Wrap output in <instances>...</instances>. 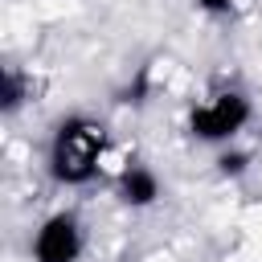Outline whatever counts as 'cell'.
Instances as JSON below:
<instances>
[{
	"label": "cell",
	"instance_id": "1",
	"mask_svg": "<svg viewBox=\"0 0 262 262\" xmlns=\"http://www.w3.org/2000/svg\"><path fill=\"white\" fill-rule=\"evenodd\" d=\"M106 127L94 115H66L53 135H49V151H45V168L57 184L66 188H82L98 176L102 156H106Z\"/></svg>",
	"mask_w": 262,
	"mask_h": 262
},
{
	"label": "cell",
	"instance_id": "2",
	"mask_svg": "<svg viewBox=\"0 0 262 262\" xmlns=\"http://www.w3.org/2000/svg\"><path fill=\"white\" fill-rule=\"evenodd\" d=\"M254 106L242 90H217L188 111V135L201 143H229L246 131Z\"/></svg>",
	"mask_w": 262,
	"mask_h": 262
},
{
	"label": "cell",
	"instance_id": "3",
	"mask_svg": "<svg viewBox=\"0 0 262 262\" xmlns=\"http://www.w3.org/2000/svg\"><path fill=\"white\" fill-rule=\"evenodd\" d=\"M82 250H86V233H82L78 213H70V209L49 213V217L37 225L33 242H29L33 262H78Z\"/></svg>",
	"mask_w": 262,
	"mask_h": 262
},
{
	"label": "cell",
	"instance_id": "4",
	"mask_svg": "<svg viewBox=\"0 0 262 262\" xmlns=\"http://www.w3.org/2000/svg\"><path fill=\"white\" fill-rule=\"evenodd\" d=\"M115 192H119V201L127 205V209H151L156 201H160V176H156V168H147V164H127L123 172H119V180H115Z\"/></svg>",
	"mask_w": 262,
	"mask_h": 262
},
{
	"label": "cell",
	"instance_id": "5",
	"mask_svg": "<svg viewBox=\"0 0 262 262\" xmlns=\"http://www.w3.org/2000/svg\"><path fill=\"white\" fill-rule=\"evenodd\" d=\"M25 98H29L25 74H20L16 66H4V74H0V111H4V115H16Z\"/></svg>",
	"mask_w": 262,
	"mask_h": 262
},
{
	"label": "cell",
	"instance_id": "6",
	"mask_svg": "<svg viewBox=\"0 0 262 262\" xmlns=\"http://www.w3.org/2000/svg\"><path fill=\"white\" fill-rule=\"evenodd\" d=\"M196 4V12H205V16H213V20H225V16H233V8H237V0H192Z\"/></svg>",
	"mask_w": 262,
	"mask_h": 262
},
{
	"label": "cell",
	"instance_id": "7",
	"mask_svg": "<svg viewBox=\"0 0 262 262\" xmlns=\"http://www.w3.org/2000/svg\"><path fill=\"white\" fill-rule=\"evenodd\" d=\"M246 164H250V156H246V151H225V156L217 160L221 176H242V172H246Z\"/></svg>",
	"mask_w": 262,
	"mask_h": 262
}]
</instances>
